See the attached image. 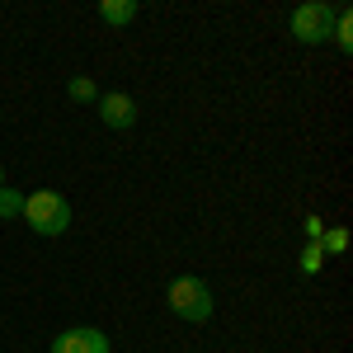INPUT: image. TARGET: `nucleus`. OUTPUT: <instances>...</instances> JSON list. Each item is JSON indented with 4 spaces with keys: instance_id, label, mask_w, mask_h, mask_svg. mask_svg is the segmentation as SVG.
Segmentation results:
<instances>
[{
    "instance_id": "f257e3e1",
    "label": "nucleus",
    "mask_w": 353,
    "mask_h": 353,
    "mask_svg": "<svg viewBox=\"0 0 353 353\" xmlns=\"http://www.w3.org/2000/svg\"><path fill=\"white\" fill-rule=\"evenodd\" d=\"M19 217L28 221L33 236L57 241V236L71 231V203H66L57 189H33V193H24V212H19Z\"/></svg>"
},
{
    "instance_id": "f03ea898",
    "label": "nucleus",
    "mask_w": 353,
    "mask_h": 353,
    "mask_svg": "<svg viewBox=\"0 0 353 353\" xmlns=\"http://www.w3.org/2000/svg\"><path fill=\"white\" fill-rule=\"evenodd\" d=\"M165 301H170V311L179 316V321H189V325H203V321H212V283L208 278H198V273H184V278H170V288H165Z\"/></svg>"
},
{
    "instance_id": "7ed1b4c3",
    "label": "nucleus",
    "mask_w": 353,
    "mask_h": 353,
    "mask_svg": "<svg viewBox=\"0 0 353 353\" xmlns=\"http://www.w3.org/2000/svg\"><path fill=\"white\" fill-rule=\"evenodd\" d=\"M334 14H339V5L306 0V5H297V10H292L288 28H292V38H297V43H306V48H321V43H330V33H334Z\"/></svg>"
},
{
    "instance_id": "20e7f679",
    "label": "nucleus",
    "mask_w": 353,
    "mask_h": 353,
    "mask_svg": "<svg viewBox=\"0 0 353 353\" xmlns=\"http://www.w3.org/2000/svg\"><path fill=\"white\" fill-rule=\"evenodd\" d=\"M109 334L99 325H71V330H61L52 339V349L48 353H109Z\"/></svg>"
},
{
    "instance_id": "39448f33",
    "label": "nucleus",
    "mask_w": 353,
    "mask_h": 353,
    "mask_svg": "<svg viewBox=\"0 0 353 353\" xmlns=\"http://www.w3.org/2000/svg\"><path fill=\"white\" fill-rule=\"evenodd\" d=\"M94 104H99V123H104V128H118V132H123V128L137 123V99L128 90H109V94H99Z\"/></svg>"
},
{
    "instance_id": "423d86ee",
    "label": "nucleus",
    "mask_w": 353,
    "mask_h": 353,
    "mask_svg": "<svg viewBox=\"0 0 353 353\" xmlns=\"http://www.w3.org/2000/svg\"><path fill=\"white\" fill-rule=\"evenodd\" d=\"M99 19L113 24V28L132 24V19H137V0H99Z\"/></svg>"
},
{
    "instance_id": "0eeeda50",
    "label": "nucleus",
    "mask_w": 353,
    "mask_h": 353,
    "mask_svg": "<svg viewBox=\"0 0 353 353\" xmlns=\"http://www.w3.org/2000/svg\"><path fill=\"white\" fill-rule=\"evenodd\" d=\"M330 43H334L339 52H353V14H349V10L334 14V33H330Z\"/></svg>"
},
{
    "instance_id": "6e6552de",
    "label": "nucleus",
    "mask_w": 353,
    "mask_h": 353,
    "mask_svg": "<svg viewBox=\"0 0 353 353\" xmlns=\"http://www.w3.org/2000/svg\"><path fill=\"white\" fill-rule=\"evenodd\" d=\"M321 269H325V250H321V241H306V250H301V273L316 278Z\"/></svg>"
},
{
    "instance_id": "1a4fd4ad",
    "label": "nucleus",
    "mask_w": 353,
    "mask_h": 353,
    "mask_svg": "<svg viewBox=\"0 0 353 353\" xmlns=\"http://www.w3.org/2000/svg\"><path fill=\"white\" fill-rule=\"evenodd\" d=\"M66 94H71L76 104H94V99H99V90H94V81H90V76H71Z\"/></svg>"
},
{
    "instance_id": "9d476101",
    "label": "nucleus",
    "mask_w": 353,
    "mask_h": 353,
    "mask_svg": "<svg viewBox=\"0 0 353 353\" xmlns=\"http://www.w3.org/2000/svg\"><path fill=\"white\" fill-rule=\"evenodd\" d=\"M321 250H325V259H330V254H344V250H349V231H344V226H325Z\"/></svg>"
},
{
    "instance_id": "9b49d317",
    "label": "nucleus",
    "mask_w": 353,
    "mask_h": 353,
    "mask_svg": "<svg viewBox=\"0 0 353 353\" xmlns=\"http://www.w3.org/2000/svg\"><path fill=\"white\" fill-rule=\"evenodd\" d=\"M24 212V189H0V221Z\"/></svg>"
},
{
    "instance_id": "f8f14e48",
    "label": "nucleus",
    "mask_w": 353,
    "mask_h": 353,
    "mask_svg": "<svg viewBox=\"0 0 353 353\" xmlns=\"http://www.w3.org/2000/svg\"><path fill=\"white\" fill-rule=\"evenodd\" d=\"M301 231H306V241H321V236H325V221H321L316 212H311V217L301 221Z\"/></svg>"
},
{
    "instance_id": "ddd939ff",
    "label": "nucleus",
    "mask_w": 353,
    "mask_h": 353,
    "mask_svg": "<svg viewBox=\"0 0 353 353\" xmlns=\"http://www.w3.org/2000/svg\"><path fill=\"white\" fill-rule=\"evenodd\" d=\"M0 189H5V165H0Z\"/></svg>"
}]
</instances>
